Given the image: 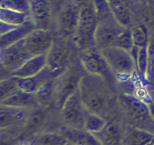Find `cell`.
Here are the masks:
<instances>
[{
    "label": "cell",
    "instance_id": "obj_1",
    "mask_svg": "<svg viewBox=\"0 0 154 145\" xmlns=\"http://www.w3.org/2000/svg\"><path fill=\"white\" fill-rule=\"evenodd\" d=\"M79 92L89 112L105 119L119 105L118 97L115 96L109 83L101 76H84L80 82Z\"/></svg>",
    "mask_w": 154,
    "mask_h": 145
},
{
    "label": "cell",
    "instance_id": "obj_2",
    "mask_svg": "<svg viewBox=\"0 0 154 145\" xmlns=\"http://www.w3.org/2000/svg\"><path fill=\"white\" fill-rule=\"evenodd\" d=\"M118 102L128 125L154 134V119L150 114L148 104L134 95L126 93L118 97Z\"/></svg>",
    "mask_w": 154,
    "mask_h": 145
},
{
    "label": "cell",
    "instance_id": "obj_3",
    "mask_svg": "<svg viewBox=\"0 0 154 145\" xmlns=\"http://www.w3.org/2000/svg\"><path fill=\"white\" fill-rule=\"evenodd\" d=\"M97 24V15L91 1L80 9L78 25L74 34V42L81 51L96 48L95 34Z\"/></svg>",
    "mask_w": 154,
    "mask_h": 145
},
{
    "label": "cell",
    "instance_id": "obj_4",
    "mask_svg": "<svg viewBox=\"0 0 154 145\" xmlns=\"http://www.w3.org/2000/svg\"><path fill=\"white\" fill-rule=\"evenodd\" d=\"M99 51L114 75L118 78H130L137 72L135 60L126 50L111 46Z\"/></svg>",
    "mask_w": 154,
    "mask_h": 145
},
{
    "label": "cell",
    "instance_id": "obj_5",
    "mask_svg": "<svg viewBox=\"0 0 154 145\" xmlns=\"http://www.w3.org/2000/svg\"><path fill=\"white\" fill-rule=\"evenodd\" d=\"M61 112L67 127L84 129L86 119L90 112L81 100L79 89L66 100L61 108Z\"/></svg>",
    "mask_w": 154,
    "mask_h": 145
},
{
    "label": "cell",
    "instance_id": "obj_6",
    "mask_svg": "<svg viewBox=\"0 0 154 145\" xmlns=\"http://www.w3.org/2000/svg\"><path fill=\"white\" fill-rule=\"evenodd\" d=\"M82 76L75 68L66 69L54 80V101L59 108L63 107L66 100L79 89Z\"/></svg>",
    "mask_w": 154,
    "mask_h": 145
},
{
    "label": "cell",
    "instance_id": "obj_7",
    "mask_svg": "<svg viewBox=\"0 0 154 145\" xmlns=\"http://www.w3.org/2000/svg\"><path fill=\"white\" fill-rule=\"evenodd\" d=\"M126 29L122 26L114 15L98 20L97 28L95 34L96 46L98 50H102L108 47L114 46L118 36Z\"/></svg>",
    "mask_w": 154,
    "mask_h": 145
},
{
    "label": "cell",
    "instance_id": "obj_8",
    "mask_svg": "<svg viewBox=\"0 0 154 145\" xmlns=\"http://www.w3.org/2000/svg\"><path fill=\"white\" fill-rule=\"evenodd\" d=\"M81 62L84 69L90 75L102 77L110 85L114 80L115 75L99 50L94 48L81 51Z\"/></svg>",
    "mask_w": 154,
    "mask_h": 145
},
{
    "label": "cell",
    "instance_id": "obj_9",
    "mask_svg": "<svg viewBox=\"0 0 154 145\" xmlns=\"http://www.w3.org/2000/svg\"><path fill=\"white\" fill-rule=\"evenodd\" d=\"M30 57L32 56L26 48L24 39H21L4 49H1V66L5 70L13 72L21 67Z\"/></svg>",
    "mask_w": 154,
    "mask_h": 145
},
{
    "label": "cell",
    "instance_id": "obj_10",
    "mask_svg": "<svg viewBox=\"0 0 154 145\" xmlns=\"http://www.w3.org/2000/svg\"><path fill=\"white\" fill-rule=\"evenodd\" d=\"M69 50L66 39L55 40L51 49L47 54V66L53 74V76H59L66 70V66L69 61Z\"/></svg>",
    "mask_w": 154,
    "mask_h": 145
},
{
    "label": "cell",
    "instance_id": "obj_11",
    "mask_svg": "<svg viewBox=\"0 0 154 145\" xmlns=\"http://www.w3.org/2000/svg\"><path fill=\"white\" fill-rule=\"evenodd\" d=\"M54 39L49 30L35 29L24 39L27 51L33 56L48 54Z\"/></svg>",
    "mask_w": 154,
    "mask_h": 145
},
{
    "label": "cell",
    "instance_id": "obj_12",
    "mask_svg": "<svg viewBox=\"0 0 154 145\" xmlns=\"http://www.w3.org/2000/svg\"><path fill=\"white\" fill-rule=\"evenodd\" d=\"M80 9L75 4H69L60 11L57 24L60 35L63 37L75 34L79 21Z\"/></svg>",
    "mask_w": 154,
    "mask_h": 145
},
{
    "label": "cell",
    "instance_id": "obj_13",
    "mask_svg": "<svg viewBox=\"0 0 154 145\" xmlns=\"http://www.w3.org/2000/svg\"><path fill=\"white\" fill-rule=\"evenodd\" d=\"M31 14L36 29L49 30L52 16L49 0H32Z\"/></svg>",
    "mask_w": 154,
    "mask_h": 145
},
{
    "label": "cell",
    "instance_id": "obj_14",
    "mask_svg": "<svg viewBox=\"0 0 154 145\" xmlns=\"http://www.w3.org/2000/svg\"><path fill=\"white\" fill-rule=\"evenodd\" d=\"M16 78L18 86L22 91L29 93H35L45 83L54 79L53 74L47 66L39 73L28 78Z\"/></svg>",
    "mask_w": 154,
    "mask_h": 145
},
{
    "label": "cell",
    "instance_id": "obj_15",
    "mask_svg": "<svg viewBox=\"0 0 154 145\" xmlns=\"http://www.w3.org/2000/svg\"><path fill=\"white\" fill-rule=\"evenodd\" d=\"M47 66V54L33 56L27 60L21 67L11 72V76L28 78L39 73Z\"/></svg>",
    "mask_w": 154,
    "mask_h": 145
},
{
    "label": "cell",
    "instance_id": "obj_16",
    "mask_svg": "<svg viewBox=\"0 0 154 145\" xmlns=\"http://www.w3.org/2000/svg\"><path fill=\"white\" fill-rule=\"evenodd\" d=\"M124 130L116 122L107 123L105 128L94 134L102 145H123Z\"/></svg>",
    "mask_w": 154,
    "mask_h": 145
},
{
    "label": "cell",
    "instance_id": "obj_17",
    "mask_svg": "<svg viewBox=\"0 0 154 145\" xmlns=\"http://www.w3.org/2000/svg\"><path fill=\"white\" fill-rule=\"evenodd\" d=\"M36 29L33 20H27L25 24L18 26L17 28L4 35L0 36V48L1 49L7 48L13 44L16 43L18 41L23 39L29 34L31 32Z\"/></svg>",
    "mask_w": 154,
    "mask_h": 145
},
{
    "label": "cell",
    "instance_id": "obj_18",
    "mask_svg": "<svg viewBox=\"0 0 154 145\" xmlns=\"http://www.w3.org/2000/svg\"><path fill=\"white\" fill-rule=\"evenodd\" d=\"M154 139V134L128 125L124 129L123 145H147Z\"/></svg>",
    "mask_w": 154,
    "mask_h": 145
},
{
    "label": "cell",
    "instance_id": "obj_19",
    "mask_svg": "<svg viewBox=\"0 0 154 145\" xmlns=\"http://www.w3.org/2000/svg\"><path fill=\"white\" fill-rule=\"evenodd\" d=\"M62 134L74 145H102L94 134L84 129L66 127Z\"/></svg>",
    "mask_w": 154,
    "mask_h": 145
},
{
    "label": "cell",
    "instance_id": "obj_20",
    "mask_svg": "<svg viewBox=\"0 0 154 145\" xmlns=\"http://www.w3.org/2000/svg\"><path fill=\"white\" fill-rule=\"evenodd\" d=\"M38 104L35 93H29L19 89L8 98L1 101V105L8 107L29 108Z\"/></svg>",
    "mask_w": 154,
    "mask_h": 145
},
{
    "label": "cell",
    "instance_id": "obj_21",
    "mask_svg": "<svg viewBox=\"0 0 154 145\" xmlns=\"http://www.w3.org/2000/svg\"><path fill=\"white\" fill-rule=\"evenodd\" d=\"M27 108L8 107L1 105L0 110V125L1 128L8 127L20 123L28 117Z\"/></svg>",
    "mask_w": 154,
    "mask_h": 145
},
{
    "label": "cell",
    "instance_id": "obj_22",
    "mask_svg": "<svg viewBox=\"0 0 154 145\" xmlns=\"http://www.w3.org/2000/svg\"><path fill=\"white\" fill-rule=\"evenodd\" d=\"M110 5L113 15L122 26L126 28L130 25L132 22V14L124 2L120 0H111Z\"/></svg>",
    "mask_w": 154,
    "mask_h": 145
},
{
    "label": "cell",
    "instance_id": "obj_23",
    "mask_svg": "<svg viewBox=\"0 0 154 145\" xmlns=\"http://www.w3.org/2000/svg\"><path fill=\"white\" fill-rule=\"evenodd\" d=\"M28 14L8 8H0V21L11 25L20 26L27 21Z\"/></svg>",
    "mask_w": 154,
    "mask_h": 145
},
{
    "label": "cell",
    "instance_id": "obj_24",
    "mask_svg": "<svg viewBox=\"0 0 154 145\" xmlns=\"http://www.w3.org/2000/svg\"><path fill=\"white\" fill-rule=\"evenodd\" d=\"M54 89L55 82L53 79L45 83L35 92V96L38 104L42 106L48 105L51 100L54 98Z\"/></svg>",
    "mask_w": 154,
    "mask_h": 145
},
{
    "label": "cell",
    "instance_id": "obj_25",
    "mask_svg": "<svg viewBox=\"0 0 154 145\" xmlns=\"http://www.w3.org/2000/svg\"><path fill=\"white\" fill-rule=\"evenodd\" d=\"M69 143L63 134L58 133H45L38 136L33 145H66Z\"/></svg>",
    "mask_w": 154,
    "mask_h": 145
},
{
    "label": "cell",
    "instance_id": "obj_26",
    "mask_svg": "<svg viewBox=\"0 0 154 145\" xmlns=\"http://www.w3.org/2000/svg\"><path fill=\"white\" fill-rule=\"evenodd\" d=\"M107 123L108 122L105 119L98 116V115L90 113L86 119L84 130L92 133V134H95V133L102 131L107 125Z\"/></svg>",
    "mask_w": 154,
    "mask_h": 145
},
{
    "label": "cell",
    "instance_id": "obj_27",
    "mask_svg": "<svg viewBox=\"0 0 154 145\" xmlns=\"http://www.w3.org/2000/svg\"><path fill=\"white\" fill-rule=\"evenodd\" d=\"M0 8L11 9L26 14H31V2L29 0H0Z\"/></svg>",
    "mask_w": 154,
    "mask_h": 145
},
{
    "label": "cell",
    "instance_id": "obj_28",
    "mask_svg": "<svg viewBox=\"0 0 154 145\" xmlns=\"http://www.w3.org/2000/svg\"><path fill=\"white\" fill-rule=\"evenodd\" d=\"M132 31L134 45L139 48H143L148 45L150 40L149 32L144 25H139L133 27Z\"/></svg>",
    "mask_w": 154,
    "mask_h": 145
},
{
    "label": "cell",
    "instance_id": "obj_29",
    "mask_svg": "<svg viewBox=\"0 0 154 145\" xmlns=\"http://www.w3.org/2000/svg\"><path fill=\"white\" fill-rule=\"evenodd\" d=\"M20 89L18 86L16 78L14 76H10L9 78L2 79L0 82V98L2 100L8 98L17 92V90Z\"/></svg>",
    "mask_w": 154,
    "mask_h": 145
},
{
    "label": "cell",
    "instance_id": "obj_30",
    "mask_svg": "<svg viewBox=\"0 0 154 145\" xmlns=\"http://www.w3.org/2000/svg\"><path fill=\"white\" fill-rule=\"evenodd\" d=\"M147 66H148V45L141 48L138 60H137L136 67L138 76L141 79H146Z\"/></svg>",
    "mask_w": 154,
    "mask_h": 145
},
{
    "label": "cell",
    "instance_id": "obj_31",
    "mask_svg": "<svg viewBox=\"0 0 154 145\" xmlns=\"http://www.w3.org/2000/svg\"><path fill=\"white\" fill-rule=\"evenodd\" d=\"M134 42L132 39V31L129 29L126 28L123 33L118 36L116 42H114V46L123 48L129 52L134 46Z\"/></svg>",
    "mask_w": 154,
    "mask_h": 145
},
{
    "label": "cell",
    "instance_id": "obj_32",
    "mask_svg": "<svg viewBox=\"0 0 154 145\" xmlns=\"http://www.w3.org/2000/svg\"><path fill=\"white\" fill-rule=\"evenodd\" d=\"M146 79L149 83L154 85V34L150 36L148 43V66Z\"/></svg>",
    "mask_w": 154,
    "mask_h": 145
},
{
    "label": "cell",
    "instance_id": "obj_33",
    "mask_svg": "<svg viewBox=\"0 0 154 145\" xmlns=\"http://www.w3.org/2000/svg\"><path fill=\"white\" fill-rule=\"evenodd\" d=\"M98 20L112 14L110 2L108 0H93Z\"/></svg>",
    "mask_w": 154,
    "mask_h": 145
},
{
    "label": "cell",
    "instance_id": "obj_34",
    "mask_svg": "<svg viewBox=\"0 0 154 145\" xmlns=\"http://www.w3.org/2000/svg\"><path fill=\"white\" fill-rule=\"evenodd\" d=\"M17 27L18 26L11 25V24H6V23L2 22L1 21V22H0V34L1 35L5 34V33H8V32L14 30V29L17 28Z\"/></svg>",
    "mask_w": 154,
    "mask_h": 145
},
{
    "label": "cell",
    "instance_id": "obj_35",
    "mask_svg": "<svg viewBox=\"0 0 154 145\" xmlns=\"http://www.w3.org/2000/svg\"><path fill=\"white\" fill-rule=\"evenodd\" d=\"M91 1H93V0H73V2L72 3L75 4L78 8L81 9V8L85 6L86 5L90 3Z\"/></svg>",
    "mask_w": 154,
    "mask_h": 145
},
{
    "label": "cell",
    "instance_id": "obj_36",
    "mask_svg": "<svg viewBox=\"0 0 154 145\" xmlns=\"http://www.w3.org/2000/svg\"><path fill=\"white\" fill-rule=\"evenodd\" d=\"M148 85H149L147 86V92H148L149 95H150V98H151V101L154 103V85L151 84V83H149Z\"/></svg>",
    "mask_w": 154,
    "mask_h": 145
},
{
    "label": "cell",
    "instance_id": "obj_37",
    "mask_svg": "<svg viewBox=\"0 0 154 145\" xmlns=\"http://www.w3.org/2000/svg\"><path fill=\"white\" fill-rule=\"evenodd\" d=\"M148 107H149V110H150L151 116L153 117V119H154V103L153 102V101H151L150 103H149Z\"/></svg>",
    "mask_w": 154,
    "mask_h": 145
},
{
    "label": "cell",
    "instance_id": "obj_38",
    "mask_svg": "<svg viewBox=\"0 0 154 145\" xmlns=\"http://www.w3.org/2000/svg\"><path fill=\"white\" fill-rule=\"evenodd\" d=\"M1 145H11V143L8 140H5L4 139L2 138L1 139Z\"/></svg>",
    "mask_w": 154,
    "mask_h": 145
},
{
    "label": "cell",
    "instance_id": "obj_39",
    "mask_svg": "<svg viewBox=\"0 0 154 145\" xmlns=\"http://www.w3.org/2000/svg\"><path fill=\"white\" fill-rule=\"evenodd\" d=\"M66 145H74V144H72V143H69H69H66Z\"/></svg>",
    "mask_w": 154,
    "mask_h": 145
},
{
    "label": "cell",
    "instance_id": "obj_40",
    "mask_svg": "<svg viewBox=\"0 0 154 145\" xmlns=\"http://www.w3.org/2000/svg\"><path fill=\"white\" fill-rule=\"evenodd\" d=\"M120 1H121V2H126V0H120Z\"/></svg>",
    "mask_w": 154,
    "mask_h": 145
},
{
    "label": "cell",
    "instance_id": "obj_41",
    "mask_svg": "<svg viewBox=\"0 0 154 145\" xmlns=\"http://www.w3.org/2000/svg\"><path fill=\"white\" fill-rule=\"evenodd\" d=\"M108 1H109V2H111V0H108Z\"/></svg>",
    "mask_w": 154,
    "mask_h": 145
}]
</instances>
